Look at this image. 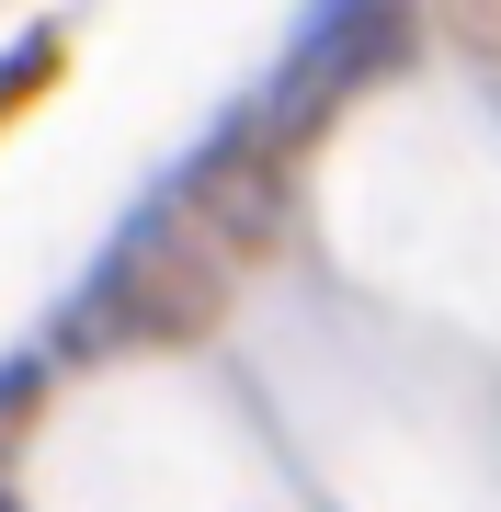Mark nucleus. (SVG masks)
<instances>
[]
</instances>
